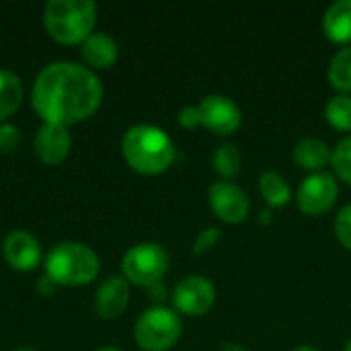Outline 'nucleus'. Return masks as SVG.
I'll use <instances>...</instances> for the list:
<instances>
[{
    "label": "nucleus",
    "mask_w": 351,
    "mask_h": 351,
    "mask_svg": "<svg viewBox=\"0 0 351 351\" xmlns=\"http://www.w3.org/2000/svg\"><path fill=\"white\" fill-rule=\"evenodd\" d=\"M23 99V84L16 74L0 70V121L6 119Z\"/></svg>",
    "instance_id": "6ab92c4d"
},
{
    "label": "nucleus",
    "mask_w": 351,
    "mask_h": 351,
    "mask_svg": "<svg viewBox=\"0 0 351 351\" xmlns=\"http://www.w3.org/2000/svg\"><path fill=\"white\" fill-rule=\"evenodd\" d=\"M222 351H249L245 346H241V343H224V348Z\"/></svg>",
    "instance_id": "cd10ccee"
},
{
    "label": "nucleus",
    "mask_w": 351,
    "mask_h": 351,
    "mask_svg": "<svg viewBox=\"0 0 351 351\" xmlns=\"http://www.w3.org/2000/svg\"><path fill=\"white\" fill-rule=\"evenodd\" d=\"M331 165L335 169V175L346 181L348 185H351V136L343 138L335 150H333V156H331Z\"/></svg>",
    "instance_id": "4be33fe9"
},
{
    "label": "nucleus",
    "mask_w": 351,
    "mask_h": 351,
    "mask_svg": "<svg viewBox=\"0 0 351 351\" xmlns=\"http://www.w3.org/2000/svg\"><path fill=\"white\" fill-rule=\"evenodd\" d=\"M103 86L97 74L74 62L45 66L33 86V107L45 123L68 125L97 111Z\"/></svg>",
    "instance_id": "f257e3e1"
},
{
    "label": "nucleus",
    "mask_w": 351,
    "mask_h": 351,
    "mask_svg": "<svg viewBox=\"0 0 351 351\" xmlns=\"http://www.w3.org/2000/svg\"><path fill=\"white\" fill-rule=\"evenodd\" d=\"M45 274L53 284H64V286L88 284L99 274V257L86 245L60 243L47 253Z\"/></svg>",
    "instance_id": "20e7f679"
},
{
    "label": "nucleus",
    "mask_w": 351,
    "mask_h": 351,
    "mask_svg": "<svg viewBox=\"0 0 351 351\" xmlns=\"http://www.w3.org/2000/svg\"><path fill=\"white\" fill-rule=\"evenodd\" d=\"M214 171L224 179H234L241 173V152L234 144H222L216 148L212 158Z\"/></svg>",
    "instance_id": "aec40b11"
},
{
    "label": "nucleus",
    "mask_w": 351,
    "mask_h": 351,
    "mask_svg": "<svg viewBox=\"0 0 351 351\" xmlns=\"http://www.w3.org/2000/svg\"><path fill=\"white\" fill-rule=\"evenodd\" d=\"M82 58L95 68H109L117 60V43L107 33H90L84 39Z\"/></svg>",
    "instance_id": "dca6fc26"
},
{
    "label": "nucleus",
    "mask_w": 351,
    "mask_h": 351,
    "mask_svg": "<svg viewBox=\"0 0 351 351\" xmlns=\"http://www.w3.org/2000/svg\"><path fill=\"white\" fill-rule=\"evenodd\" d=\"M292 351H319L317 348H311V346H300V348H296V350Z\"/></svg>",
    "instance_id": "c756f323"
},
{
    "label": "nucleus",
    "mask_w": 351,
    "mask_h": 351,
    "mask_svg": "<svg viewBox=\"0 0 351 351\" xmlns=\"http://www.w3.org/2000/svg\"><path fill=\"white\" fill-rule=\"evenodd\" d=\"M259 191L263 195V199L274 206V208H282L290 202L292 193H290V185L286 183V179L276 173V171H265L259 177Z\"/></svg>",
    "instance_id": "f3484780"
},
{
    "label": "nucleus",
    "mask_w": 351,
    "mask_h": 351,
    "mask_svg": "<svg viewBox=\"0 0 351 351\" xmlns=\"http://www.w3.org/2000/svg\"><path fill=\"white\" fill-rule=\"evenodd\" d=\"M45 29L62 43L84 41L95 27L97 6L90 0H51L45 6Z\"/></svg>",
    "instance_id": "7ed1b4c3"
},
{
    "label": "nucleus",
    "mask_w": 351,
    "mask_h": 351,
    "mask_svg": "<svg viewBox=\"0 0 351 351\" xmlns=\"http://www.w3.org/2000/svg\"><path fill=\"white\" fill-rule=\"evenodd\" d=\"M4 257H6L10 267L21 269V271H29V269H35L39 265L41 247L35 241V237H31L29 232L14 230L4 241Z\"/></svg>",
    "instance_id": "f8f14e48"
},
{
    "label": "nucleus",
    "mask_w": 351,
    "mask_h": 351,
    "mask_svg": "<svg viewBox=\"0 0 351 351\" xmlns=\"http://www.w3.org/2000/svg\"><path fill=\"white\" fill-rule=\"evenodd\" d=\"M181 331L183 325L177 313L165 306H152L140 315L134 329V337L142 350L167 351L179 341Z\"/></svg>",
    "instance_id": "39448f33"
},
{
    "label": "nucleus",
    "mask_w": 351,
    "mask_h": 351,
    "mask_svg": "<svg viewBox=\"0 0 351 351\" xmlns=\"http://www.w3.org/2000/svg\"><path fill=\"white\" fill-rule=\"evenodd\" d=\"M199 125L218 136H230L241 128V109L226 95H208L199 105Z\"/></svg>",
    "instance_id": "1a4fd4ad"
},
{
    "label": "nucleus",
    "mask_w": 351,
    "mask_h": 351,
    "mask_svg": "<svg viewBox=\"0 0 351 351\" xmlns=\"http://www.w3.org/2000/svg\"><path fill=\"white\" fill-rule=\"evenodd\" d=\"M97 351H119V350H113V348H101V350Z\"/></svg>",
    "instance_id": "7c9ffc66"
},
{
    "label": "nucleus",
    "mask_w": 351,
    "mask_h": 351,
    "mask_svg": "<svg viewBox=\"0 0 351 351\" xmlns=\"http://www.w3.org/2000/svg\"><path fill=\"white\" fill-rule=\"evenodd\" d=\"M19 146H21V132L10 123L0 125V150L2 152H12Z\"/></svg>",
    "instance_id": "b1692460"
},
{
    "label": "nucleus",
    "mask_w": 351,
    "mask_h": 351,
    "mask_svg": "<svg viewBox=\"0 0 351 351\" xmlns=\"http://www.w3.org/2000/svg\"><path fill=\"white\" fill-rule=\"evenodd\" d=\"M218 239H220V230H218V228L210 226V228L202 230V232H199V237H197V241H195V245H193V253H195V255H199V253H204V251L212 249V247L216 245V241H218Z\"/></svg>",
    "instance_id": "393cba45"
},
{
    "label": "nucleus",
    "mask_w": 351,
    "mask_h": 351,
    "mask_svg": "<svg viewBox=\"0 0 351 351\" xmlns=\"http://www.w3.org/2000/svg\"><path fill=\"white\" fill-rule=\"evenodd\" d=\"M335 234L339 239V243L351 251V204L339 210L337 218H335Z\"/></svg>",
    "instance_id": "5701e85b"
},
{
    "label": "nucleus",
    "mask_w": 351,
    "mask_h": 351,
    "mask_svg": "<svg viewBox=\"0 0 351 351\" xmlns=\"http://www.w3.org/2000/svg\"><path fill=\"white\" fill-rule=\"evenodd\" d=\"M337 195H339V187L335 177L319 171L302 181L296 193V204L306 216H323L335 206Z\"/></svg>",
    "instance_id": "0eeeda50"
},
{
    "label": "nucleus",
    "mask_w": 351,
    "mask_h": 351,
    "mask_svg": "<svg viewBox=\"0 0 351 351\" xmlns=\"http://www.w3.org/2000/svg\"><path fill=\"white\" fill-rule=\"evenodd\" d=\"M259 220H261V222H271V214H269V210H261Z\"/></svg>",
    "instance_id": "c85d7f7f"
},
{
    "label": "nucleus",
    "mask_w": 351,
    "mask_h": 351,
    "mask_svg": "<svg viewBox=\"0 0 351 351\" xmlns=\"http://www.w3.org/2000/svg\"><path fill=\"white\" fill-rule=\"evenodd\" d=\"M16 351H35V350H31V348H19Z\"/></svg>",
    "instance_id": "2f4dec72"
},
{
    "label": "nucleus",
    "mask_w": 351,
    "mask_h": 351,
    "mask_svg": "<svg viewBox=\"0 0 351 351\" xmlns=\"http://www.w3.org/2000/svg\"><path fill=\"white\" fill-rule=\"evenodd\" d=\"M128 300H130L128 280H123L119 276H111L97 290V298H95L97 315L103 319H115L125 311Z\"/></svg>",
    "instance_id": "ddd939ff"
},
{
    "label": "nucleus",
    "mask_w": 351,
    "mask_h": 351,
    "mask_svg": "<svg viewBox=\"0 0 351 351\" xmlns=\"http://www.w3.org/2000/svg\"><path fill=\"white\" fill-rule=\"evenodd\" d=\"M323 31L335 43H351V0L333 2L323 16Z\"/></svg>",
    "instance_id": "4468645a"
},
{
    "label": "nucleus",
    "mask_w": 351,
    "mask_h": 351,
    "mask_svg": "<svg viewBox=\"0 0 351 351\" xmlns=\"http://www.w3.org/2000/svg\"><path fill=\"white\" fill-rule=\"evenodd\" d=\"M216 302V288L204 276H187L173 290V304L187 317L206 315Z\"/></svg>",
    "instance_id": "6e6552de"
},
{
    "label": "nucleus",
    "mask_w": 351,
    "mask_h": 351,
    "mask_svg": "<svg viewBox=\"0 0 351 351\" xmlns=\"http://www.w3.org/2000/svg\"><path fill=\"white\" fill-rule=\"evenodd\" d=\"M128 165L142 175H158L175 160L173 140L156 125L140 123L125 132L121 142Z\"/></svg>",
    "instance_id": "f03ea898"
},
{
    "label": "nucleus",
    "mask_w": 351,
    "mask_h": 351,
    "mask_svg": "<svg viewBox=\"0 0 351 351\" xmlns=\"http://www.w3.org/2000/svg\"><path fill=\"white\" fill-rule=\"evenodd\" d=\"M331 156H333V150L321 138H304L294 146L296 165L302 169L315 171V173H319L323 167H327L331 162Z\"/></svg>",
    "instance_id": "2eb2a0df"
},
{
    "label": "nucleus",
    "mask_w": 351,
    "mask_h": 351,
    "mask_svg": "<svg viewBox=\"0 0 351 351\" xmlns=\"http://www.w3.org/2000/svg\"><path fill=\"white\" fill-rule=\"evenodd\" d=\"M212 212L226 224H239L249 216L251 202L243 187L230 181H216L208 191Z\"/></svg>",
    "instance_id": "9d476101"
},
{
    "label": "nucleus",
    "mask_w": 351,
    "mask_h": 351,
    "mask_svg": "<svg viewBox=\"0 0 351 351\" xmlns=\"http://www.w3.org/2000/svg\"><path fill=\"white\" fill-rule=\"evenodd\" d=\"M179 123L183 128H197L199 125V111H197V105H189V107H183L179 111Z\"/></svg>",
    "instance_id": "a878e982"
},
{
    "label": "nucleus",
    "mask_w": 351,
    "mask_h": 351,
    "mask_svg": "<svg viewBox=\"0 0 351 351\" xmlns=\"http://www.w3.org/2000/svg\"><path fill=\"white\" fill-rule=\"evenodd\" d=\"M346 351H351V339L348 341V346H346Z\"/></svg>",
    "instance_id": "473e14b6"
},
{
    "label": "nucleus",
    "mask_w": 351,
    "mask_h": 351,
    "mask_svg": "<svg viewBox=\"0 0 351 351\" xmlns=\"http://www.w3.org/2000/svg\"><path fill=\"white\" fill-rule=\"evenodd\" d=\"M72 138L66 125L58 123H43L35 136V152L47 165H58L70 152Z\"/></svg>",
    "instance_id": "9b49d317"
},
{
    "label": "nucleus",
    "mask_w": 351,
    "mask_h": 351,
    "mask_svg": "<svg viewBox=\"0 0 351 351\" xmlns=\"http://www.w3.org/2000/svg\"><path fill=\"white\" fill-rule=\"evenodd\" d=\"M327 78L341 95H351V45H346L331 58Z\"/></svg>",
    "instance_id": "a211bd4d"
},
{
    "label": "nucleus",
    "mask_w": 351,
    "mask_h": 351,
    "mask_svg": "<svg viewBox=\"0 0 351 351\" xmlns=\"http://www.w3.org/2000/svg\"><path fill=\"white\" fill-rule=\"evenodd\" d=\"M121 267L130 282L150 288L167 274L169 253L156 243H140L125 253Z\"/></svg>",
    "instance_id": "423d86ee"
},
{
    "label": "nucleus",
    "mask_w": 351,
    "mask_h": 351,
    "mask_svg": "<svg viewBox=\"0 0 351 351\" xmlns=\"http://www.w3.org/2000/svg\"><path fill=\"white\" fill-rule=\"evenodd\" d=\"M325 115L335 130L351 132V95L333 97L325 107Z\"/></svg>",
    "instance_id": "412c9836"
},
{
    "label": "nucleus",
    "mask_w": 351,
    "mask_h": 351,
    "mask_svg": "<svg viewBox=\"0 0 351 351\" xmlns=\"http://www.w3.org/2000/svg\"><path fill=\"white\" fill-rule=\"evenodd\" d=\"M53 286H56V284H53L47 276L39 282V290H41V292H51V290H53Z\"/></svg>",
    "instance_id": "bb28decb"
}]
</instances>
